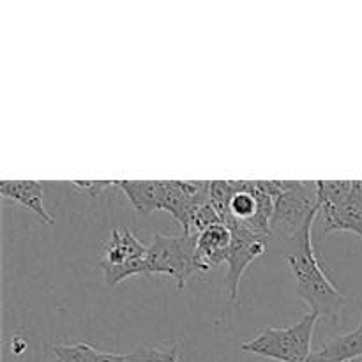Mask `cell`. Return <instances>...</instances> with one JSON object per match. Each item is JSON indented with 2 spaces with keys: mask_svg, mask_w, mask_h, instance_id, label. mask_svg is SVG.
Returning a JSON list of instances; mask_svg holds the SVG:
<instances>
[{
  "mask_svg": "<svg viewBox=\"0 0 362 362\" xmlns=\"http://www.w3.org/2000/svg\"><path fill=\"white\" fill-rule=\"evenodd\" d=\"M318 212L320 211L313 212L306 219L303 230L296 237L297 250L286 255V260L296 278L297 293L310 306L311 313H317L320 318H331L332 322H338L349 300L327 278L315 253L311 230H313Z\"/></svg>",
  "mask_w": 362,
  "mask_h": 362,
  "instance_id": "6da1fadb",
  "label": "cell"
},
{
  "mask_svg": "<svg viewBox=\"0 0 362 362\" xmlns=\"http://www.w3.org/2000/svg\"><path fill=\"white\" fill-rule=\"evenodd\" d=\"M209 272L198 253L197 237L156 233L145 255V274H163L173 279L179 290L186 288L191 276Z\"/></svg>",
  "mask_w": 362,
  "mask_h": 362,
  "instance_id": "7a4b0ae2",
  "label": "cell"
},
{
  "mask_svg": "<svg viewBox=\"0 0 362 362\" xmlns=\"http://www.w3.org/2000/svg\"><path fill=\"white\" fill-rule=\"evenodd\" d=\"M271 189L274 194L271 233L296 240L306 219L320 211L317 180H271Z\"/></svg>",
  "mask_w": 362,
  "mask_h": 362,
  "instance_id": "3957f363",
  "label": "cell"
},
{
  "mask_svg": "<svg viewBox=\"0 0 362 362\" xmlns=\"http://www.w3.org/2000/svg\"><path fill=\"white\" fill-rule=\"evenodd\" d=\"M317 313H308L290 327H265L258 336L243 343L240 350L278 362H306L311 356V341L317 329Z\"/></svg>",
  "mask_w": 362,
  "mask_h": 362,
  "instance_id": "277c9868",
  "label": "cell"
},
{
  "mask_svg": "<svg viewBox=\"0 0 362 362\" xmlns=\"http://www.w3.org/2000/svg\"><path fill=\"white\" fill-rule=\"evenodd\" d=\"M226 226L232 230V247L226 260L228 272L225 276V285L230 299L235 300L244 272L265 253V239L258 237L240 223H226Z\"/></svg>",
  "mask_w": 362,
  "mask_h": 362,
  "instance_id": "5b68a950",
  "label": "cell"
},
{
  "mask_svg": "<svg viewBox=\"0 0 362 362\" xmlns=\"http://www.w3.org/2000/svg\"><path fill=\"white\" fill-rule=\"evenodd\" d=\"M103 255L99 265H112V267H120L129 262L144 258L147 255L148 246L141 244L129 230L115 226L112 230L110 239L103 244Z\"/></svg>",
  "mask_w": 362,
  "mask_h": 362,
  "instance_id": "8992f818",
  "label": "cell"
},
{
  "mask_svg": "<svg viewBox=\"0 0 362 362\" xmlns=\"http://www.w3.org/2000/svg\"><path fill=\"white\" fill-rule=\"evenodd\" d=\"M324 218V233L352 232L362 237V202L352 191L345 202L338 205H320Z\"/></svg>",
  "mask_w": 362,
  "mask_h": 362,
  "instance_id": "52a82bcc",
  "label": "cell"
},
{
  "mask_svg": "<svg viewBox=\"0 0 362 362\" xmlns=\"http://www.w3.org/2000/svg\"><path fill=\"white\" fill-rule=\"evenodd\" d=\"M0 194L34 212L45 225H55V219L45 207V193L37 180H4L0 182Z\"/></svg>",
  "mask_w": 362,
  "mask_h": 362,
  "instance_id": "ba28073f",
  "label": "cell"
},
{
  "mask_svg": "<svg viewBox=\"0 0 362 362\" xmlns=\"http://www.w3.org/2000/svg\"><path fill=\"white\" fill-rule=\"evenodd\" d=\"M197 246L202 262L207 265L209 271L226 264L230 247H232V230L225 223L209 226L197 237Z\"/></svg>",
  "mask_w": 362,
  "mask_h": 362,
  "instance_id": "9c48e42d",
  "label": "cell"
},
{
  "mask_svg": "<svg viewBox=\"0 0 362 362\" xmlns=\"http://www.w3.org/2000/svg\"><path fill=\"white\" fill-rule=\"evenodd\" d=\"M115 186L141 214L163 211V180H115Z\"/></svg>",
  "mask_w": 362,
  "mask_h": 362,
  "instance_id": "30bf717a",
  "label": "cell"
},
{
  "mask_svg": "<svg viewBox=\"0 0 362 362\" xmlns=\"http://www.w3.org/2000/svg\"><path fill=\"white\" fill-rule=\"evenodd\" d=\"M320 354L329 362H349L362 357V336L354 329L345 336H339L334 341L320 349Z\"/></svg>",
  "mask_w": 362,
  "mask_h": 362,
  "instance_id": "8fae6325",
  "label": "cell"
},
{
  "mask_svg": "<svg viewBox=\"0 0 362 362\" xmlns=\"http://www.w3.org/2000/svg\"><path fill=\"white\" fill-rule=\"evenodd\" d=\"M320 205H338L354 191V180H317Z\"/></svg>",
  "mask_w": 362,
  "mask_h": 362,
  "instance_id": "7c38bea8",
  "label": "cell"
},
{
  "mask_svg": "<svg viewBox=\"0 0 362 362\" xmlns=\"http://www.w3.org/2000/svg\"><path fill=\"white\" fill-rule=\"evenodd\" d=\"M98 350L88 343H74V345H55L53 354L59 362H90Z\"/></svg>",
  "mask_w": 362,
  "mask_h": 362,
  "instance_id": "4fadbf2b",
  "label": "cell"
},
{
  "mask_svg": "<svg viewBox=\"0 0 362 362\" xmlns=\"http://www.w3.org/2000/svg\"><path fill=\"white\" fill-rule=\"evenodd\" d=\"M140 357L144 362H180L179 346H177V343L166 350L163 349L141 350Z\"/></svg>",
  "mask_w": 362,
  "mask_h": 362,
  "instance_id": "5bb4252c",
  "label": "cell"
},
{
  "mask_svg": "<svg viewBox=\"0 0 362 362\" xmlns=\"http://www.w3.org/2000/svg\"><path fill=\"white\" fill-rule=\"evenodd\" d=\"M73 184H74V187H78V189L83 191V193L92 194V197L103 193L106 187L115 186V182H113V180H74Z\"/></svg>",
  "mask_w": 362,
  "mask_h": 362,
  "instance_id": "9a60e30c",
  "label": "cell"
},
{
  "mask_svg": "<svg viewBox=\"0 0 362 362\" xmlns=\"http://www.w3.org/2000/svg\"><path fill=\"white\" fill-rule=\"evenodd\" d=\"M90 362H144L140 352L133 354H110V352H95Z\"/></svg>",
  "mask_w": 362,
  "mask_h": 362,
  "instance_id": "2e32d148",
  "label": "cell"
},
{
  "mask_svg": "<svg viewBox=\"0 0 362 362\" xmlns=\"http://www.w3.org/2000/svg\"><path fill=\"white\" fill-rule=\"evenodd\" d=\"M25 349H27V343H25L21 338H14L13 343H11V350H13L16 356H20Z\"/></svg>",
  "mask_w": 362,
  "mask_h": 362,
  "instance_id": "e0dca14e",
  "label": "cell"
},
{
  "mask_svg": "<svg viewBox=\"0 0 362 362\" xmlns=\"http://www.w3.org/2000/svg\"><path fill=\"white\" fill-rule=\"evenodd\" d=\"M354 193L362 202V180H354Z\"/></svg>",
  "mask_w": 362,
  "mask_h": 362,
  "instance_id": "ac0fdd59",
  "label": "cell"
},
{
  "mask_svg": "<svg viewBox=\"0 0 362 362\" xmlns=\"http://www.w3.org/2000/svg\"><path fill=\"white\" fill-rule=\"evenodd\" d=\"M361 313H362V304H361ZM356 331H357V332H359V334H361V336H362V320H361V324H359V327H357V329H356Z\"/></svg>",
  "mask_w": 362,
  "mask_h": 362,
  "instance_id": "d6986e66",
  "label": "cell"
},
{
  "mask_svg": "<svg viewBox=\"0 0 362 362\" xmlns=\"http://www.w3.org/2000/svg\"><path fill=\"white\" fill-rule=\"evenodd\" d=\"M349 362H354V361H349Z\"/></svg>",
  "mask_w": 362,
  "mask_h": 362,
  "instance_id": "ffe728a7",
  "label": "cell"
},
{
  "mask_svg": "<svg viewBox=\"0 0 362 362\" xmlns=\"http://www.w3.org/2000/svg\"><path fill=\"white\" fill-rule=\"evenodd\" d=\"M361 361H362V357H361Z\"/></svg>",
  "mask_w": 362,
  "mask_h": 362,
  "instance_id": "44dd1931",
  "label": "cell"
}]
</instances>
